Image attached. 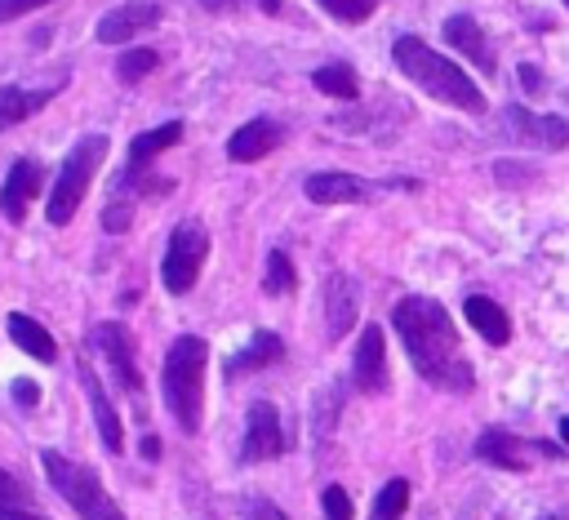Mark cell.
<instances>
[{
  "mask_svg": "<svg viewBox=\"0 0 569 520\" xmlns=\"http://www.w3.org/2000/svg\"><path fill=\"white\" fill-rule=\"evenodd\" d=\"M405 507H409V480H387L382 489H378V498H373V511H369V520H400L405 516Z\"/></svg>",
  "mask_w": 569,
  "mask_h": 520,
  "instance_id": "484cf974",
  "label": "cell"
},
{
  "mask_svg": "<svg viewBox=\"0 0 569 520\" xmlns=\"http://www.w3.org/2000/svg\"><path fill=\"white\" fill-rule=\"evenodd\" d=\"M142 458H147V462L160 458V436H142Z\"/></svg>",
  "mask_w": 569,
  "mask_h": 520,
  "instance_id": "d590c367",
  "label": "cell"
},
{
  "mask_svg": "<svg viewBox=\"0 0 569 520\" xmlns=\"http://www.w3.org/2000/svg\"><path fill=\"white\" fill-rule=\"evenodd\" d=\"M293 284H298L293 258H289L284 249H271V253H267V271H262V293L284 298V293H293Z\"/></svg>",
  "mask_w": 569,
  "mask_h": 520,
  "instance_id": "d4e9b609",
  "label": "cell"
},
{
  "mask_svg": "<svg viewBox=\"0 0 569 520\" xmlns=\"http://www.w3.org/2000/svg\"><path fill=\"white\" fill-rule=\"evenodd\" d=\"M249 520H289V516H284L276 502H253V507H249Z\"/></svg>",
  "mask_w": 569,
  "mask_h": 520,
  "instance_id": "836d02e7",
  "label": "cell"
},
{
  "mask_svg": "<svg viewBox=\"0 0 569 520\" xmlns=\"http://www.w3.org/2000/svg\"><path fill=\"white\" fill-rule=\"evenodd\" d=\"M356 311H360V289H356V280H351L347 271H329V280H325V329H329L333 342L351 333Z\"/></svg>",
  "mask_w": 569,
  "mask_h": 520,
  "instance_id": "9a60e30c",
  "label": "cell"
},
{
  "mask_svg": "<svg viewBox=\"0 0 569 520\" xmlns=\"http://www.w3.org/2000/svg\"><path fill=\"white\" fill-rule=\"evenodd\" d=\"M462 316H467V324H471L489 347H507V342H511V316H507L493 298L471 293V298L462 302Z\"/></svg>",
  "mask_w": 569,
  "mask_h": 520,
  "instance_id": "7402d4cb",
  "label": "cell"
},
{
  "mask_svg": "<svg viewBox=\"0 0 569 520\" xmlns=\"http://www.w3.org/2000/svg\"><path fill=\"white\" fill-rule=\"evenodd\" d=\"M391 62L400 67V76H409L427 98L458 107V111H485V93L480 84L445 53H436L422 36H396L391 40Z\"/></svg>",
  "mask_w": 569,
  "mask_h": 520,
  "instance_id": "7a4b0ae2",
  "label": "cell"
},
{
  "mask_svg": "<svg viewBox=\"0 0 569 520\" xmlns=\"http://www.w3.org/2000/svg\"><path fill=\"white\" fill-rule=\"evenodd\" d=\"M560 440L569 444V418H560Z\"/></svg>",
  "mask_w": 569,
  "mask_h": 520,
  "instance_id": "ab89813d",
  "label": "cell"
},
{
  "mask_svg": "<svg viewBox=\"0 0 569 520\" xmlns=\"http://www.w3.org/2000/svg\"><path fill=\"white\" fill-rule=\"evenodd\" d=\"M258 9L262 13H280V0H258Z\"/></svg>",
  "mask_w": 569,
  "mask_h": 520,
  "instance_id": "74e56055",
  "label": "cell"
},
{
  "mask_svg": "<svg viewBox=\"0 0 569 520\" xmlns=\"http://www.w3.org/2000/svg\"><path fill=\"white\" fill-rule=\"evenodd\" d=\"M520 80L529 84V93H538V89H542V76H538L533 67H520Z\"/></svg>",
  "mask_w": 569,
  "mask_h": 520,
  "instance_id": "8d00e7d4",
  "label": "cell"
},
{
  "mask_svg": "<svg viewBox=\"0 0 569 520\" xmlns=\"http://www.w3.org/2000/svg\"><path fill=\"white\" fill-rule=\"evenodd\" d=\"M89 347L102 356V364H107V373L116 378V387H120V391H129V396L142 404V369H138V342H133L129 324H124V320H98V324L89 329Z\"/></svg>",
  "mask_w": 569,
  "mask_h": 520,
  "instance_id": "52a82bcc",
  "label": "cell"
},
{
  "mask_svg": "<svg viewBox=\"0 0 569 520\" xmlns=\"http://www.w3.org/2000/svg\"><path fill=\"white\" fill-rule=\"evenodd\" d=\"M311 84H316L320 93L338 98V102H356V98H360V80H356V67H351V62H342V58H333V62L316 67V71H311Z\"/></svg>",
  "mask_w": 569,
  "mask_h": 520,
  "instance_id": "cb8c5ba5",
  "label": "cell"
},
{
  "mask_svg": "<svg viewBox=\"0 0 569 520\" xmlns=\"http://www.w3.org/2000/svg\"><path fill=\"white\" fill-rule=\"evenodd\" d=\"M4 329H9V342H13L18 351H27L31 360H40V364H53V360H58V342H53V333H49L36 316H27V311H9Z\"/></svg>",
  "mask_w": 569,
  "mask_h": 520,
  "instance_id": "44dd1931",
  "label": "cell"
},
{
  "mask_svg": "<svg viewBox=\"0 0 569 520\" xmlns=\"http://www.w3.org/2000/svg\"><path fill=\"white\" fill-rule=\"evenodd\" d=\"M502 129L507 138L525 142V147H538V151H560L569 147V120L565 116H533L529 107H502Z\"/></svg>",
  "mask_w": 569,
  "mask_h": 520,
  "instance_id": "30bf717a",
  "label": "cell"
},
{
  "mask_svg": "<svg viewBox=\"0 0 569 520\" xmlns=\"http://www.w3.org/2000/svg\"><path fill=\"white\" fill-rule=\"evenodd\" d=\"M53 98V89H22V84H0V129H13L22 120H31L44 102Z\"/></svg>",
  "mask_w": 569,
  "mask_h": 520,
  "instance_id": "603a6c76",
  "label": "cell"
},
{
  "mask_svg": "<svg viewBox=\"0 0 569 520\" xmlns=\"http://www.w3.org/2000/svg\"><path fill=\"white\" fill-rule=\"evenodd\" d=\"M204 258H209V231L200 222H178L169 231V244H164V258H160L164 293H173V298L191 293L200 271H204Z\"/></svg>",
  "mask_w": 569,
  "mask_h": 520,
  "instance_id": "8992f818",
  "label": "cell"
},
{
  "mask_svg": "<svg viewBox=\"0 0 569 520\" xmlns=\"http://www.w3.org/2000/svg\"><path fill=\"white\" fill-rule=\"evenodd\" d=\"M9 396H13L22 409H36V404H40V387H36L31 378H13V382H9Z\"/></svg>",
  "mask_w": 569,
  "mask_h": 520,
  "instance_id": "4dcf8cb0",
  "label": "cell"
},
{
  "mask_svg": "<svg viewBox=\"0 0 569 520\" xmlns=\"http://www.w3.org/2000/svg\"><path fill=\"white\" fill-rule=\"evenodd\" d=\"M280 142H284V124L271 120V116H253V120H244V124L227 138V156H231L236 164H253V160L271 156Z\"/></svg>",
  "mask_w": 569,
  "mask_h": 520,
  "instance_id": "4fadbf2b",
  "label": "cell"
},
{
  "mask_svg": "<svg viewBox=\"0 0 569 520\" xmlns=\"http://www.w3.org/2000/svg\"><path fill=\"white\" fill-rule=\"evenodd\" d=\"M40 187H44V164L31 160V156H18V160L4 169V178H0V213H4L13 227H22L27 213H31V204L40 200Z\"/></svg>",
  "mask_w": 569,
  "mask_h": 520,
  "instance_id": "ba28073f",
  "label": "cell"
},
{
  "mask_svg": "<svg viewBox=\"0 0 569 520\" xmlns=\"http://www.w3.org/2000/svg\"><path fill=\"white\" fill-rule=\"evenodd\" d=\"M445 44H449V49H458L471 67H480V76H493V71H498L493 44H489V36L480 31V22H476V18H467V13L445 18Z\"/></svg>",
  "mask_w": 569,
  "mask_h": 520,
  "instance_id": "5bb4252c",
  "label": "cell"
},
{
  "mask_svg": "<svg viewBox=\"0 0 569 520\" xmlns=\"http://www.w3.org/2000/svg\"><path fill=\"white\" fill-rule=\"evenodd\" d=\"M0 507H31V489L4 467H0Z\"/></svg>",
  "mask_w": 569,
  "mask_h": 520,
  "instance_id": "f1b7e54d",
  "label": "cell"
},
{
  "mask_svg": "<svg viewBox=\"0 0 569 520\" xmlns=\"http://www.w3.org/2000/svg\"><path fill=\"white\" fill-rule=\"evenodd\" d=\"M351 382L365 396L387 391V342H382V329L378 324H365L360 329V342H356V356H351Z\"/></svg>",
  "mask_w": 569,
  "mask_h": 520,
  "instance_id": "7c38bea8",
  "label": "cell"
},
{
  "mask_svg": "<svg viewBox=\"0 0 569 520\" xmlns=\"http://www.w3.org/2000/svg\"><path fill=\"white\" fill-rule=\"evenodd\" d=\"M76 369H80V387H84V396H89V409H93L102 449H107V453H120V449H124V431H120V413H116V404H111L107 391H102V378L93 373L89 360H80Z\"/></svg>",
  "mask_w": 569,
  "mask_h": 520,
  "instance_id": "2e32d148",
  "label": "cell"
},
{
  "mask_svg": "<svg viewBox=\"0 0 569 520\" xmlns=\"http://www.w3.org/2000/svg\"><path fill=\"white\" fill-rule=\"evenodd\" d=\"M529 449H533V444H525L520 436H511V431H502V427H489V431L476 436V458H480V462H493V467H502V471H525V467H529Z\"/></svg>",
  "mask_w": 569,
  "mask_h": 520,
  "instance_id": "ffe728a7",
  "label": "cell"
},
{
  "mask_svg": "<svg viewBox=\"0 0 569 520\" xmlns=\"http://www.w3.org/2000/svg\"><path fill=\"white\" fill-rule=\"evenodd\" d=\"M40 467H44L53 493H58L80 520H124L120 502L107 493V484L98 480L93 467L67 458V453H58V449H40Z\"/></svg>",
  "mask_w": 569,
  "mask_h": 520,
  "instance_id": "5b68a950",
  "label": "cell"
},
{
  "mask_svg": "<svg viewBox=\"0 0 569 520\" xmlns=\"http://www.w3.org/2000/svg\"><path fill=\"white\" fill-rule=\"evenodd\" d=\"M538 520H569V511H547V516H538Z\"/></svg>",
  "mask_w": 569,
  "mask_h": 520,
  "instance_id": "f35d334b",
  "label": "cell"
},
{
  "mask_svg": "<svg viewBox=\"0 0 569 520\" xmlns=\"http://www.w3.org/2000/svg\"><path fill=\"white\" fill-rule=\"evenodd\" d=\"M329 18H338V22H347V27H360V22H369L373 18V9H378V0H316Z\"/></svg>",
  "mask_w": 569,
  "mask_h": 520,
  "instance_id": "83f0119b",
  "label": "cell"
},
{
  "mask_svg": "<svg viewBox=\"0 0 569 520\" xmlns=\"http://www.w3.org/2000/svg\"><path fill=\"white\" fill-rule=\"evenodd\" d=\"M320 507H325V520H351V498L342 484H329L320 493Z\"/></svg>",
  "mask_w": 569,
  "mask_h": 520,
  "instance_id": "f546056e",
  "label": "cell"
},
{
  "mask_svg": "<svg viewBox=\"0 0 569 520\" xmlns=\"http://www.w3.org/2000/svg\"><path fill=\"white\" fill-rule=\"evenodd\" d=\"M249 4H258V0H200V9H209V13H240Z\"/></svg>",
  "mask_w": 569,
  "mask_h": 520,
  "instance_id": "d6a6232c",
  "label": "cell"
},
{
  "mask_svg": "<svg viewBox=\"0 0 569 520\" xmlns=\"http://www.w3.org/2000/svg\"><path fill=\"white\" fill-rule=\"evenodd\" d=\"M204 369H209V342L200 333H178L160 364V396L169 418L182 436L200 431L204 418Z\"/></svg>",
  "mask_w": 569,
  "mask_h": 520,
  "instance_id": "3957f363",
  "label": "cell"
},
{
  "mask_svg": "<svg viewBox=\"0 0 569 520\" xmlns=\"http://www.w3.org/2000/svg\"><path fill=\"white\" fill-rule=\"evenodd\" d=\"M391 329L400 333L405 356L418 369V378H427L431 387L453 391V396H467L476 387V373H471V360L462 356L458 329L436 298H422V293L400 298L391 307Z\"/></svg>",
  "mask_w": 569,
  "mask_h": 520,
  "instance_id": "6da1fadb",
  "label": "cell"
},
{
  "mask_svg": "<svg viewBox=\"0 0 569 520\" xmlns=\"http://www.w3.org/2000/svg\"><path fill=\"white\" fill-rule=\"evenodd\" d=\"M284 360V338L276 329H258L236 356H227V378H240V373H258V369H271Z\"/></svg>",
  "mask_w": 569,
  "mask_h": 520,
  "instance_id": "d6986e66",
  "label": "cell"
},
{
  "mask_svg": "<svg viewBox=\"0 0 569 520\" xmlns=\"http://www.w3.org/2000/svg\"><path fill=\"white\" fill-rule=\"evenodd\" d=\"M160 22H164V4H160V0H124V4H116V9H107V13L98 18L93 36H98L102 44H124V40H133V36H142V31H151V27H160Z\"/></svg>",
  "mask_w": 569,
  "mask_h": 520,
  "instance_id": "8fae6325",
  "label": "cell"
},
{
  "mask_svg": "<svg viewBox=\"0 0 569 520\" xmlns=\"http://www.w3.org/2000/svg\"><path fill=\"white\" fill-rule=\"evenodd\" d=\"M44 4H53V0H0V22H13V18L36 13V9H44Z\"/></svg>",
  "mask_w": 569,
  "mask_h": 520,
  "instance_id": "1f68e13d",
  "label": "cell"
},
{
  "mask_svg": "<svg viewBox=\"0 0 569 520\" xmlns=\"http://www.w3.org/2000/svg\"><path fill=\"white\" fill-rule=\"evenodd\" d=\"M302 191H307L311 204H360V200H369L373 187H369L365 178H356V173L325 169V173H311V178L302 182Z\"/></svg>",
  "mask_w": 569,
  "mask_h": 520,
  "instance_id": "e0dca14e",
  "label": "cell"
},
{
  "mask_svg": "<svg viewBox=\"0 0 569 520\" xmlns=\"http://www.w3.org/2000/svg\"><path fill=\"white\" fill-rule=\"evenodd\" d=\"M289 449L284 440V427H280V413L271 400H253L249 413H244V440H240V458L244 462H271Z\"/></svg>",
  "mask_w": 569,
  "mask_h": 520,
  "instance_id": "9c48e42d",
  "label": "cell"
},
{
  "mask_svg": "<svg viewBox=\"0 0 569 520\" xmlns=\"http://www.w3.org/2000/svg\"><path fill=\"white\" fill-rule=\"evenodd\" d=\"M182 120H164V124H156V129H142L133 142H129V156H124V169L129 173H156V160L173 147V142H182Z\"/></svg>",
  "mask_w": 569,
  "mask_h": 520,
  "instance_id": "ac0fdd59",
  "label": "cell"
},
{
  "mask_svg": "<svg viewBox=\"0 0 569 520\" xmlns=\"http://www.w3.org/2000/svg\"><path fill=\"white\" fill-rule=\"evenodd\" d=\"M160 67V53L156 49H124L120 58H116V80L120 84H138L142 76H151Z\"/></svg>",
  "mask_w": 569,
  "mask_h": 520,
  "instance_id": "4316f807",
  "label": "cell"
},
{
  "mask_svg": "<svg viewBox=\"0 0 569 520\" xmlns=\"http://www.w3.org/2000/svg\"><path fill=\"white\" fill-rule=\"evenodd\" d=\"M0 520H49L36 507H0Z\"/></svg>",
  "mask_w": 569,
  "mask_h": 520,
  "instance_id": "e575fe53",
  "label": "cell"
},
{
  "mask_svg": "<svg viewBox=\"0 0 569 520\" xmlns=\"http://www.w3.org/2000/svg\"><path fill=\"white\" fill-rule=\"evenodd\" d=\"M107 151H111V138H107L102 129L80 133V138L71 142V151H67V160H62L53 187H49V200H44V218H49L53 227H67V222L76 218L80 200L89 196L93 173L107 164Z\"/></svg>",
  "mask_w": 569,
  "mask_h": 520,
  "instance_id": "277c9868",
  "label": "cell"
},
{
  "mask_svg": "<svg viewBox=\"0 0 569 520\" xmlns=\"http://www.w3.org/2000/svg\"><path fill=\"white\" fill-rule=\"evenodd\" d=\"M565 9H569V0H565Z\"/></svg>",
  "mask_w": 569,
  "mask_h": 520,
  "instance_id": "60d3db41",
  "label": "cell"
}]
</instances>
